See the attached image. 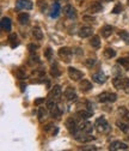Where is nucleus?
Instances as JSON below:
<instances>
[{
  "label": "nucleus",
  "mask_w": 129,
  "mask_h": 151,
  "mask_svg": "<svg viewBox=\"0 0 129 151\" xmlns=\"http://www.w3.org/2000/svg\"><path fill=\"white\" fill-rule=\"evenodd\" d=\"M95 127H96V129L99 132V133H102V134L109 133L110 129H111V127H110L109 122H108L106 119L103 118V116L97 118V120H96V122H95Z\"/></svg>",
  "instance_id": "obj_1"
},
{
  "label": "nucleus",
  "mask_w": 129,
  "mask_h": 151,
  "mask_svg": "<svg viewBox=\"0 0 129 151\" xmlns=\"http://www.w3.org/2000/svg\"><path fill=\"white\" fill-rule=\"evenodd\" d=\"M66 127H67V129H68L69 133H71L72 136H74L77 132L79 131V125H78V121H77V116H76V118H73V116L68 118V119L66 120Z\"/></svg>",
  "instance_id": "obj_2"
},
{
  "label": "nucleus",
  "mask_w": 129,
  "mask_h": 151,
  "mask_svg": "<svg viewBox=\"0 0 129 151\" xmlns=\"http://www.w3.org/2000/svg\"><path fill=\"white\" fill-rule=\"evenodd\" d=\"M113 84L118 90H125L129 88V78L127 77H116L113 79Z\"/></svg>",
  "instance_id": "obj_3"
},
{
  "label": "nucleus",
  "mask_w": 129,
  "mask_h": 151,
  "mask_svg": "<svg viewBox=\"0 0 129 151\" xmlns=\"http://www.w3.org/2000/svg\"><path fill=\"white\" fill-rule=\"evenodd\" d=\"M98 101L100 103H106V102H116L117 101V95L114 92H102L98 95Z\"/></svg>",
  "instance_id": "obj_4"
},
{
  "label": "nucleus",
  "mask_w": 129,
  "mask_h": 151,
  "mask_svg": "<svg viewBox=\"0 0 129 151\" xmlns=\"http://www.w3.org/2000/svg\"><path fill=\"white\" fill-rule=\"evenodd\" d=\"M61 95H62V89L60 85H54V88L51 89V91L49 92V96H48V100H51V101H55V102H59L61 100Z\"/></svg>",
  "instance_id": "obj_5"
},
{
  "label": "nucleus",
  "mask_w": 129,
  "mask_h": 151,
  "mask_svg": "<svg viewBox=\"0 0 129 151\" xmlns=\"http://www.w3.org/2000/svg\"><path fill=\"white\" fill-rule=\"evenodd\" d=\"M72 54H73V50L71 48H68V47H61L59 49V56L65 63H69L71 61Z\"/></svg>",
  "instance_id": "obj_6"
},
{
  "label": "nucleus",
  "mask_w": 129,
  "mask_h": 151,
  "mask_svg": "<svg viewBox=\"0 0 129 151\" xmlns=\"http://www.w3.org/2000/svg\"><path fill=\"white\" fill-rule=\"evenodd\" d=\"M67 71H68L69 78H71L72 81H74V82H79V81H81L83 77H84V73H83L81 71L74 68V67H68Z\"/></svg>",
  "instance_id": "obj_7"
},
{
  "label": "nucleus",
  "mask_w": 129,
  "mask_h": 151,
  "mask_svg": "<svg viewBox=\"0 0 129 151\" xmlns=\"http://www.w3.org/2000/svg\"><path fill=\"white\" fill-rule=\"evenodd\" d=\"M33 6L31 0H17L16 7L18 10H31Z\"/></svg>",
  "instance_id": "obj_8"
},
{
  "label": "nucleus",
  "mask_w": 129,
  "mask_h": 151,
  "mask_svg": "<svg viewBox=\"0 0 129 151\" xmlns=\"http://www.w3.org/2000/svg\"><path fill=\"white\" fill-rule=\"evenodd\" d=\"M63 95H65V97H66V100H67L68 102H73V101H76V100L78 99L74 88H71V86H68V88L65 90Z\"/></svg>",
  "instance_id": "obj_9"
},
{
  "label": "nucleus",
  "mask_w": 129,
  "mask_h": 151,
  "mask_svg": "<svg viewBox=\"0 0 129 151\" xmlns=\"http://www.w3.org/2000/svg\"><path fill=\"white\" fill-rule=\"evenodd\" d=\"M63 13L69 18V19H76L77 18V10L69 4L63 7Z\"/></svg>",
  "instance_id": "obj_10"
},
{
  "label": "nucleus",
  "mask_w": 129,
  "mask_h": 151,
  "mask_svg": "<svg viewBox=\"0 0 129 151\" xmlns=\"http://www.w3.org/2000/svg\"><path fill=\"white\" fill-rule=\"evenodd\" d=\"M92 129H93V127H92V124L88 122V121H83L80 125H79V131L78 132H81V133H86V134H90ZM77 132V133H78ZM76 133V134H77Z\"/></svg>",
  "instance_id": "obj_11"
},
{
  "label": "nucleus",
  "mask_w": 129,
  "mask_h": 151,
  "mask_svg": "<svg viewBox=\"0 0 129 151\" xmlns=\"http://www.w3.org/2000/svg\"><path fill=\"white\" fill-rule=\"evenodd\" d=\"M128 149H129V146L125 143L120 142V140L113 142L109 146V150H113V151H115V150H128Z\"/></svg>",
  "instance_id": "obj_12"
},
{
  "label": "nucleus",
  "mask_w": 129,
  "mask_h": 151,
  "mask_svg": "<svg viewBox=\"0 0 129 151\" xmlns=\"http://www.w3.org/2000/svg\"><path fill=\"white\" fill-rule=\"evenodd\" d=\"M92 81L96 82V83H98V84H103V83L106 82V76L99 71V72H97V73L92 74Z\"/></svg>",
  "instance_id": "obj_13"
},
{
  "label": "nucleus",
  "mask_w": 129,
  "mask_h": 151,
  "mask_svg": "<svg viewBox=\"0 0 129 151\" xmlns=\"http://www.w3.org/2000/svg\"><path fill=\"white\" fill-rule=\"evenodd\" d=\"M92 31L93 30H92L91 27H83L79 29L78 35H79V37H81V39H86V37H90L92 35Z\"/></svg>",
  "instance_id": "obj_14"
},
{
  "label": "nucleus",
  "mask_w": 129,
  "mask_h": 151,
  "mask_svg": "<svg viewBox=\"0 0 129 151\" xmlns=\"http://www.w3.org/2000/svg\"><path fill=\"white\" fill-rule=\"evenodd\" d=\"M92 114H93V111H91V110H79V111H77V114H76V116L77 118H79L80 120H87L88 118H91L92 116Z\"/></svg>",
  "instance_id": "obj_15"
},
{
  "label": "nucleus",
  "mask_w": 129,
  "mask_h": 151,
  "mask_svg": "<svg viewBox=\"0 0 129 151\" xmlns=\"http://www.w3.org/2000/svg\"><path fill=\"white\" fill-rule=\"evenodd\" d=\"M79 88H80L81 92H88L93 86H92V83L88 79H83L80 82V84H79Z\"/></svg>",
  "instance_id": "obj_16"
},
{
  "label": "nucleus",
  "mask_w": 129,
  "mask_h": 151,
  "mask_svg": "<svg viewBox=\"0 0 129 151\" xmlns=\"http://www.w3.org/2000/svg\"><path fill=\"white\" fill-rule=\"evenodd\" d=\"M88 10H90L91 13H99V12H102L103 6H102V4L99 1H92Z\"/></svg>",
  "instance_id": "obj_17"
},
{
  "label": "nucleus",
  "mask_w": 129,
  "mask_h": 151,
  "mask_svg": "<svg viewBox=\"0 0 129 151\" xmlns=\"http://www.w3.org/2000/svg\"><path fill=\"white\" fill-rule=\"evenodd\" d=\"M113 32H114V28L111 25H104L100 28V34L104 39H108L109 36H111Z\"/></svg>",
  "instance_id": "obj_18"
},
{
  "label": "nucleus",
  "mask_w": 129,
  "mask_h": 151,
  "mask_svg": "<svg viewBox=\"0 0 129 151\" xmlns=\"http://www.w3.org/2000/svg\"><path fill=\"white\" fill-rule=\"evenodd\" d=\"M50 110V116L54 118V119H60L61 115H62V110L58 107V104H55L53 108L49 109Z\"/></svg>",
  "instance_id": "obj_19"
},
{
  "label": "nucleus",
  "mask_w": 129,
  "mask_h": 151,
  "mask_svg": "<svg viewBox=\"0 0 129 151\" xmlns=\"http://www.w3.org/2000/svg\"><path fill=\"white\" fill-rule=\"evenodd\" d=\"M1 29L4 31H11V19L9 17H4L1 18Z\"/></svg>",
  "instance_id": "obj_20"
},
{
  "label": "nucleus",
  "mask_w": 129,
  "mask_h": 151,
  "mask_svg": "<svg viewBox=\"0 0 129 151\" xmlns=\"http://www.w3.org/2000/svg\"><path fill=\"white\" fill-rule=\"evenodd\" d=\"M29 19H30V16L26 12H22V13L18 14V22H19L22 25L28 24L29 23Z\"/></svg>",
  "instance_id": "obj_21"
},
{
  "label": "nucleus",
  "mask_w": 129,
  "mask_h": 151,
  "mask_svg": "<svg viewBox=\"0 0 129 151\" xmlns=\"http://www.w3.org/2000/svg\"><path fill=\"white\" fill-rule=\"evenodd\" d=\"M9 42H10V45H11V48H16L18 45H19V42H18V36H17V34H14V32L10 34V36H9Z\"/></svg>",
  "instance_id": "obj_22"
},
{
  "label": "nucleus",
  "mask_w": 129,
  "mask_h": 151,
  "mask_svg": "<svg viewBox=\"0 0 129 151\" xmlns=\"http://www.w3.org/2000/svg\"><path fill=\"white\" fill-rule=\"evenodd\" d=\"M50 74H51V77H54V78H58V77H60V76H61V71H60L58 64L51 65V67H50Z\"/></svg>",
  "instance_id": "obj_23"
},
{
  "label": "nucleus",
  "mask_w": 129,
  "mask_h": 151,
  "mask_svg": "<svg viewBox=\"0 0 129 151\" xmlns=\"http://www.w3.org/2000/svg\"><path fill=\"white\" fill-rule=\"evenodd\" d=\"M59 14H60V4L56 1V3H54V5H53L50 17H51V18H58Z\"/></svg>",
  "instance_id": "obj_24"
},
{
  "label": "nucleus",
  "mask_w": 129,
  "mask_h": 151,
  "mask_svg": "<svg viewBox=\"0 0 129 151\" xmlns=\"http://www.w3.org/2000/svg\"><path fill=\"white\" fill-rule=\"evenodd\" d=\"M90 45L92 46V48H95V49H98L100 47V39H99V36H92V39L90 41Z\"/></svg>",
  "instance_id": "obj_25"
},
{
  "label": "nucleus",
  "mask_w": 129,
  "mask_h": 151,
  "mask_svg": "<svg viewBox=\"0 0 129 151\" xmlns=\"http://www.w3.org/2000/svg\"><path fill=\"white\" fill-rule=\"evenodd\" d=\"M116 126L123 132V133H128V131H129V125L128 124L123 122L122 120H117L116 121Z\"/></svg>",
  "instance_id": "obj_26"
},
{
  "label": "nucleus",
  "mask_w": 129,
  "mask_h": 151,
  "mask_svg": "<svg viewBox=\"0 0 129 151\" xmlns=\"http://www.w3.org/2000/svg\"><path fill=\"white\" fill-rule=\"evenodd\" d=\"M32 35H33V37L36 40H38V41H41V40H43V32H42V30L40 29V28H33L32 29Z\"/></svg>",
  "instance_id": "obj_27"
},
{
  "label": "nucleus",
  "mask_w": 129,
  "mask_h": 151,
  "mask_svg": "<svg viewBox=\"0 0 129 151\" xmlns=\"http://www.w3.org/2000/svg\"><path fill=\"white\" fill-rule=\"evenodd\" d=\"M16 77L19 79V81H24V79H26L25 70H23V68H18V70L16 71Z\"/></svg>",
  "instance_id": "obj_28"
},
{
  "label": "nucleus",
  "mask_w": 129,
  "mask_h": 151,
  "mask_svg": "<svg viewBox=\"0 0 129 151\" xmlns=\"http://www.w3.org/2000/svg\"><path fill=\"white\" fill-rule=\"evenodd\" d=\"M104 55H105V58H108V59L115 58V56H116V50L113 49V48H106L104 50Z\"/></svg>",
  "instance_id": "obj_29"
},
{
  "label": "nucleus",
  "mask_w": 129,
  "mask_h": 151,
  "mask_svg": "<svg viewBox=\"0 0 129 151\" xmlns=\"http://www.w3.org/2000/svg\"><path fill=\"white\" fill-rule=\"evenodd\" d=\"M117 64L124 67L125 70H129V58H120L117 60Z\"/></svg>",
  "instance_id": "obj_30"
},
{
  "label": "nucleus",
  "mask_w": 129,
  "mask_h": 151,
  "mask_svg": "<svg viewBox=\"0 0 129 151\" xmlns=\"http://www.w3.org/2000/svg\"><path fill=\"white\" fill-rule=\"evenodd\" d=\"M118 36L121 37V39H122L125 43L129 45V32H128L127 30H121V31H118Z\"/></svg>",
  "instance_id": "obj_31"
},
{
  "label": "nucleus",
  "mask_w": 129,
  "mask_h": 151,
  "mask_svg": "<svg viewBox=\"0 0 129 151\" xmlns=\"http://www.w3.org/2000/svg\"><path fill=\"white\" fill-rule=\"evenodd\" d=\"M46 115H47V110H46V108H40V109H38V120L42 121L43 118H44Z\"/></svg>",
  "instance_id": "obj_32"
},
{
  "label": "nucleus",
  "mask_w": 129,
  "mask_h": 151,
  "mask_svg": "<svg viewBox=\"0 0 129 151\" xmlns=\"http://www.w3.org/2000/svg\"><path fill=\"white\" fill-rule=\"evenodd\" d=\"M37 5H38V7H40V10H41L42 12H44V10H46L47 6H48L44 0H38V1H37Z\"/></svg>",
  "instance_id": "obj_33"
},
{
  "label": "nucleus",
  "mask_w": 129,
  "mask_h": 151,
  "mask_svg": "<svg viewBox=\"0 0 129 151\" xmlns=\"http://www.w3.org/2000/svg\"><path fill=\"white\" fill-rule=\"evenodd\" d=\"M51 55H53V50H51V48H47L46 50H44V56H46V59L47 60H51Z\"/></svg>",
  "instance_id": "obj_34"
},
{
  "label": "nucleus",
  "mask_w": 129,
  "mask_h": 151,
  "mask_svg": "<svg viewBox=\"0 0 129 151\" xmlns=\"http://www.w3.org/2000/svg\"><path fill=\"white\" fill-rule=\"evenodd\" d=\"M123 10V6L121 5V4H117L115 7H114V10H113V13H115V14H117V13H120L121 11Z\"/></svg>",
  "instance_id": "obj_35"
},
{
  "label": "nucleus",
  "mask_w": 129,
  "mask_h": 151,
  "mask_svg": "<svg viewBox=\"0 0 129 151\" xmlns=\"http://www.w3.org/2000/svg\"><path fill=\"white\" fill-rule=\"evenodd\" d=\"M95 64H96V60H95V59H87V60L85 61V65H86L87 67H90V68L93 66Z\"/></svg>",
  "instance_id": "obj_36"
},
{
  "label": "nucleus",
  "mask_w": 129,
  "mask_h": 151,
  "mask_svg": "<svg viewBox=\"0 0 129 151\" xmlns=\"http://www.w3.org/2000/svg\"><path fill=\"white\" fill-rule=\"evenodd\" d=\"M36 49H37V46H35V45H30V46H29V50H30V53H35Z\"/></svg>",
  "instance_id": "obj_37"
},
{
  "label": "nucleus",
  "mask_w": 129,
  "mask_h": 151,
  "mask_svg": "<svg viewBox=\"0 0 129 151\" xmlns=\"http://www.w3.org/2000/svg\"><path fill=\"white\" fill-rule=\"evenodd\" d=\"M43 102H44V99H37V100H35V106H38Z\"/></svg>",
  "instance_id": "obj_38"
},
{
  "label": "nucleus",
  "mask_w": 129,
  "mask_h": 151,
  "mask_svg": "<svg viewBox=\"0 0 129 151\" xmlns=\"http://www.w3.org/2000/svg\"><path fill=\"white\" fill-rule=\"evenodd\" d=\"M80 149H83V150H97V147H95V146H81Z\"/></svg>",
  "instance_id": "obj_39"
},
{
  "label": "nucleus",
  "mask_w": 129,
  "mask_h": 151,
  "mask_svg": "<svg viewBox=\"0 0 129 151\" xmlns=\"http://www.w3.org/2000/svg\"><path fill=\"white\" fill-rule=\"evenodd\" d=\"M51 127H53V124H48V125H46V126H44V131H46V132H48Z\"/></svg>",
  "instance_id": "obj_40"
},
{
  "label": "nucleus",
  "mask_w": 129,
  "mask_h": 151,
  "mask_svg": "<svg viewBox=\"0 0 129 151\" xmlns=\"http://www.w3.org/2000/svg\"><path fill=\"white\" fill-rule=\"evenodd\" d=\"M25 88H26V85H25L24 83H22V84H21V90H22V91H25Z\"/></svg>",
  "instance_id": "obj_41"
},
{
  "label": "nucleus",
  "mask_w": 129,
  "mask_h": 151,
  "mask_svg": "<svg viewBox=\"0 0 129 151\" xmlns=\"http://www.w3.org/2000/svg\"><path fill=\"white\" fill-rule=\"evenodd\" d=\"M100 1H105V3H109V1H113V0H100Z\"/></svg>",
  "instance_id": "obj_42"
},
{
  "label": "nucleus",
  "mask_w": 129,
  "mask_h": 151,
  "mask_svg": "<svg viewBox=\"0 0 129 151\" xmlns=\"http://www.w3.org/2000/svg\"><path fill=\"white\" fill-rule=\"evenodd\" d=\"M77 1H79V4H81V3H80V1H83V0H77Z\"/></svg>",
  "instance_id": "obj_43"
},
{
  "label": "nucleus",
  "mask_w": 129,
  "mask_h": 151,
  "mask_svg": "<svg viewBox=\"0 0 129 151\" xmlns=\"http://www.w3.org/2000/svg\"><path fill=\"white\" fill-rule=\"evenodd\" d=\"M127 140H129V136H128V137H127Z\"/></svg>",
  "instance_id": "obj_44"
},
{
  "label": "nucleus",
  "mask_w": 129,
  "mask_h": 151,
  "mask_svg": "<svg viewBox=\"0 0 129 151\" xmlns=\"http://www.w3.org/2000/svg\"><path fill=\"white\" fill-rule=\"evenodd\" d=\"M128 5H129V0H128Z\"/></svg>",
  "instance_id": "obj_45"
}]
</instances>
